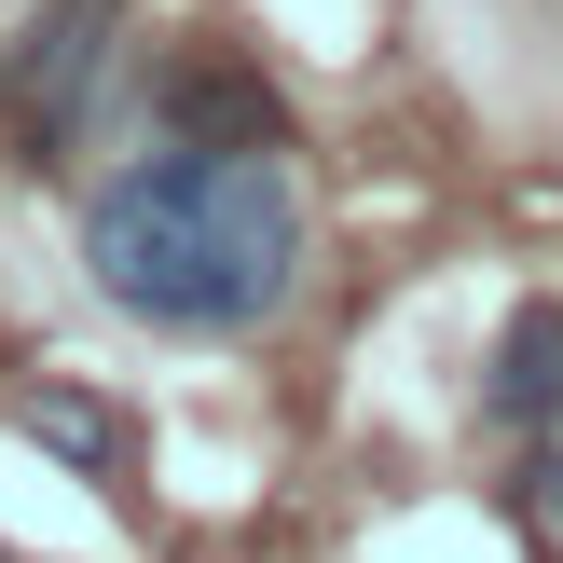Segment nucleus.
<instances>
[{
  "label": "nucleus",
  "instance_id": "obj_3",
  "mask_svg": "<svg viewBox=\"0 0 563 563\" xmlns=\"http://www.w3.org/2000/svg\"><path fill=\"white\" fill-rule=\"evenodd\" d=\"M165 124H179V152H275V137H289V110H275L262 69L192 55V69H165Z\"/></svg>",
  "mask_w": 563,
  "mask_h": 563
},
{
  "label": "nucleus",
  "instance_id": "obj_1",
  "mask_svg": "<svg viewBox=\"0 0 563 563\" xmlns=\"http://www.w3.org/2000/svg\"><path fill=\"white\" fill-rule=\"evenodd\" d=\"M82 275L152 330H262L302 289V192L275 152H152L97 179Z\"/></svg>",
  "mask_w": 563,
  "mask_h": 563
},
{
  "label": "nucleus",
  "instance_id": "obj_4",
  "mask_svg": "<svg viewBox=\"0 0 563 563\" xmlns=\"http://www.w3.org/2000/svg\"><path fill=\"white\" fill-rule=\"evenodd\" d=\"M482 399H495V427H550V412H563V302H522V317H509Z\"/></svg>",
  "mask_w": 563,
  "mask_h": 563
},
{
  "label": "nucleus",
  "instance_id": "obj_6",
  "mask_svg": "<svg viewBox=\"0 0 563 563\" xmlns=\"http://www.w3.org/2000/svg\"><path fill=\"white\" fill-rule=\"evenodd\" d=\"M509 522L537 537V563H563V454H522V482H509Z\"/></svg>",
  "mask_w": 563,
  "mask_h": 563
},
{
  "label": "nucleus",
  "instance_id": "obj_5",
  "mask_svg": "<svg viewBox=\"0 0 563 563\" xmlns=\"http://www.w3.org/2000/svg\"><path fill=\"white\" fill-rule=\"evenodd\" d=\"M14 427L42 440V454H69V467H110V454H124V412H110V399H82V385H27V399H14Z\"/></svg>",
  "mask_w": 563,
  "mask_h": 563
},
{
  "label": "nucleus",
  "instance_id": "obj_2",
  "mask_svg": "<svg viewBox=\"0 0 563 563\" xmlns=\"http://www.w3.org/2000/svg\"><path fill=\"white\" fill-rule=\"evenodd\" d=\"M110 27H124V0H42L27 42L0 55V110H14L27 152H55V137L82 124V97H97V69H110Z\"/></svg>",
  "mask_w": 563,
  "mask_h": 563
}]
</instances>
